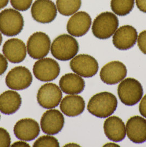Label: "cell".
<instances>
[{"instance_id": "1", "label": "cell", "mask_w": 146, "mask_h": 147, "mask_svg": "<svg viewBox=\"0 0 146 147\" xmlns=\"http://www.w3.org/2000/svg\"><path fill=\"white\" fill-rule=\"evenodd\" d=\"M118 105L116 96L111 93L101 92L93 95L87 105L90 114L99 118H106L115 112Z\"/></svg>"}, {"instance_id": "2", "label": "cell", "mask_w": 146, "mask_h": 147, "mask_svg": "<svg viewBox=\"0 0 146 147\" xmlns=\"http://www.w3.org/2000/svg\"><path fill=\"white\" fill-rule=\"evenodd\" d=\"M79 50L78 41L73 36L62 34L57 37L51 46V52L53 57L60 61L72 59Z\"/></svg>"}, {"instance_id": "3", "label": "cell", "mask_w": 146, "mask_h": 147, "mask_svg": "<svg viewBox=\"0 0 146 147\" xmlns=\"http://www.w3.org/2000/svg\"><path fill=\"white\" fill-rule=\"evenodd\" d=\"M118 27L119 20L117 16L111 12H104L93 20L92 32L97 38L105 40L113 36Z\"/></svg>"}, {"instance_id": "4", "label": "cell", "mask_w": 146, "mask_h": 147, "mask_svg": "<svg viewBox=\"0 0 146 147\" xmlns=\"http://www.w3.org/2000/svg\"><path fill=\"white\" fill-rule=\"evenodd\" d=\"M24 25L19 11L7 8L0 12V32L7 36H14L22 31Z\"/></svg>"}, {"instance_id": "5", "label": "cell", "mask_w": 146, "mask_h": 147, "mask_svg": "<svg viewBox=\"0 0 146 147\" xmlns=\"http://www.w3.org/2000/svg\"><path fill=\"white\" fill-rule=\"evenodd\" d=\"M143 93L142 84L133 78L123 80L118 87L120 100L127 106L131 107L137 104L142 99Z\"/></svg>"}, {"instance_id": "6", "label": "cell", "mask_w": 146, "mask_h": 147, "mask_svg": "<svg viewBox=\"0 0 146 147\" xmlns=\"http://www.w3.org/2000/svg\"><path fill=\"white\" fill-rule=\"evenodd\" d=\"M51 40L48 35L42 32L33 34L27 42V52L33 59L44 58L51 50Z\"/></svg>"}, {"instance_id": "7", "label": "cell", "mask_w": 146, "mask_h": 147, "mask_svg": "<svg viewBox=\"0 0 146 147\" xmlns=\"http://www.w3.org/2000/svg\"><path fill=\"white\" fill-rule=\"evenodd\" d=\"M70 67L74 73L85 78L95 76L99 68L97 61L87 54L75 56L70 62Z\"/></svg>"}, {"instance_id": "8", "label": "cell", "mask_w": 146, "mask_h": 147, "mask_svg": "<svg viewBox=\"0 0 146 147\" xmlns=\"http://www.w3.org/2000/svg\"><path fill=\"white\" fill-rule=\"evenodd\" d=\"M57 11L56 5L51 0H36L31 8L33 20L43 24L53 22L57 17Z\"/></svg>"}, {"instance_id": "9", "label": "cell", "mask_w": 146, "mask_h": 147, "mask_svg": "<svg viewBox=\"0 0 146 147\" xmlns=\"http://www.w3.org/2000/svg\"><path fill=\"white\" fill-rule=\"evenodd\" d=\"M62 99V92L56 84L48 83L42 86L37 94V100L41 107L51 109L57 107Z\"/></svg>"}, {"instance_id": "10", "label": "cell", "mask_w": 146, "mask_h": 147, "mask_svg": "<svg viewBox=\"0 0 146 147\" xmlns=\"http://www.w3.org/2000/svg\"><path fill=\"white\" fill-rule=\"evenodd\" d=\"M58 63L51 58H42L37 61L33 67L35 77L42 82H50L56 79L60 74Z\"/></svg>"}, {"instance_id": "11", "label": "cell", "mask_w": 146, "mask_h": 147, "mask_svg": "<svg viewBox=\"0 0 146 147\" xmlns=\"http://www.w3.org/2000/svg\"><path fill=\"white\" fill-rule=\"evenodd\" d=\"M33 76L29 69L24 66H18L12 69L7 74L6 84L9 88L15 90H24L30 87Z\"/></svg>"}, {"instance_id": "12", "label": "cell", "mask_w": 146, "mask_h": 147, "mask_svg": "<svg viewBox=\"0 0 146 147\" xmlns=\"http://www.w3.org/2000/svg\"><path fill=\"white\" fill-rule=\"evenodd\" d=\"M127 68L125 65L118 61L110 62L105 65L100 71V78L108 85L116 84L126 77Z\"/></svg>"}, {"instance_id": "13", "label": "cell", "mask_w": 146, "mask_h": 147, "mask_svg": "<svg viewBox=\"0 0 146 147\" xmlns=\"http://www.w3.org/2000/svg\"><path fill=\"white\" fill-rule=\"evenodd\" d=\"M137 38V32L134 27L129 25L123 26L118 28L114 34L113 45L120 50H127L135 45Z\"/></svg>"}, {"instance_id": "14", "label": "cell", "mask_w": 146, "mask_h": 147, "mask_svg": "<svg viewBox=\"0 0 146 147\" xmlns=\"http://www.w3.org/2000/svg\"><path fill=\"white\" fill-rule=\"evenodd\" d=\"M42 131L47 134L53 135L61 131L64 125V117L59 110L51 109L43 114L40 121Z\"/></svg>"}, {"instance_id": "15", "label": "cell", "mask_w": 146, "mask_h": 147, "mask_svg": "<svg viewBox=\"0 0 146 147\" xmlns=\"http://www.w3.org/2000/svg\"><path fill=\"white\" fill-rule=\"evenodd\" d=\"M92 23V20L86 12L80 11L74 14L68 20L66 30L72 36L80 37L88 32Z\"/></svg>"}, {"instance_id": "16", "label": "cell", "mask_w": 146, "mask_h": 147, "mask_svg": "<svg viewBox=\"0 0 146 147\" xmlns=\"http://www.w3.org/2000/svg\"><path fill=\"white\" fill-rule=\"evenodd\" d=\"M2 52L7 60L14 63H18L26 58L27 47L24 41L20 39H10L5 42Z\"/></svg>"}, {"instance_id": "17", "label": "cell", "mask_w": 146, "mask_h": 147, "mask_svg": "<svg viewBox=\"0 0 146 147\" xmlns=\"http://www.w3.org/2000/svg\"><path fill=\"white\" fill-rule=\"evenodd\" d=\"M14 134L19 140L31 141L39 135L40 126L36 121L31 119H23L18 121L14 127Z\"/></svg>"}, {"instance_id": "18", "label": "cell", "mask_w": 146, "mask_h": 147, "mask_svg": "<svg viewBox=\"0 0 146 147\" xmlns=\"http://www.w3.org/2000/svg\"><path fill=\"white\" fill-rule=\"evenodd\" d=\"M127 136L135 143H142L146 141V120L139 116H134L127 121Z\"/></svg>"}, {"instance_id": "19", "label": "cell", "mask_w": 146, "mask_h": 147, "mask_svg": "<svg viewBox=\"0 0 146 147\" xmlns=\"http://www.w3.org/2000/svg\"><path fill=\"white\" fill-rule=\"evenodd\" d=\"M104 132L106 137L113 142H119L126 136V127L124 122L118 116L107 118L103 125Z\"/></svg>"}, {"instance_id": "20", "label": "cell", "mask_w": 146, "mask_h": 147, "mask_svg": "<svg viewBox=\"0 0 146 147\" xmlns=\"http://www.w3.org/2000/svg\"><path fill=\"white\" fill-rule=\"evenodd\" d=\"M85 108L83 98L76 94L65 96L60 102L62 112L69 117H75L82 114Z\"/></svg>"}, {"instance_id": "21", "label": "cell", "mask_w": 146, "mask_h": 147, "mask_svg": "<svg viewBox=\"0 0 146 147\" xmlns=\"http://www.w3.org/2000/svg\"><path fill=\"white\" fill-rule=\"evenodd\" d=\"M85 82L79 75L67 74L63 76L60 80V88L64 93L74 95L81 93L84 89Z\"/></svg>"}, {"instance_id": "22", "label": "cell", "mask_w": 146, "mask_h": 147, "mask_svg": "<svg viewBox=\"0 0 146 147\" xmlns=\"http://www.w3.org/2000/svg\"><path fill=\"white\" fill-rule=\"evenodd\" d=\"M20 94L14 90H7L0 95V111L5 115L17 112L21 105Z\"/></svg>"}, {"instance_id": "23", "label": "cell", "mask_w": 146, "mask_h": 147, "mask_svg": "<svg viewBox=\"0 0 146 147\" xmlns=\"http://www.w3.org/2000/svg\"><path fill=\"white\" fill-rule=\"evenodd\" d=\"M81 6V0H57L56 7L60 14L65 16H72Z\"/></svg>"}, {"instance_id": "24", "label": "cell", "mask_w": 146, "mask_h": 147, "mask_svg": "<svg viewBox=\"0 0 146 147\" xmlns=\"http://www.w3.org/2000/svg\"><path fill=\"white\" fill-rule=\"evenodd\" d=\"M135 0H111V7L114 13L124 16L130 13L134 7Z\"/></svg>"}, {"instance_id": "25", "label": "cell", "mask_w": 146, "mask_h": 147, "mask_svg": "<svg viewBox=\"0 0 146 147\" xmlns=\"http://www.w3.org/2000/svg\"><path fill=\"white\" fill-rule=\"evenodd\" d=\"M33 147H60L58 140L51 135L41 136L36 140L33 144Z\"/></svg>"}, {"instance_id": "26", "label": "cell", "mask_w": 146, "mask_h": 147, "mask_svg": "<svg viewBox=\"0 0 146 147\" xmlns=\"http://www.w3.org/2000/svg\"><path fill=\"white\" fill-rule=\"evenodd\" d=\"M14 9L18 11L28 10L33 5V0H9Z\"/></svg>"}, {"instance_id": "27", "label": "cell", "mask_w": 146, "mask_h": 147, "mask_svg": "<svg viewBox=\"0 0 146 147\" xmlns=\"http://www.w3.org/2000/svg\"><path fill=\"white\" fill-rule=\"evenodd\" d=\"M11 143V136L8 132L6 129L0 127V147H9Z\"/></svg>"}, {"instance_id": "28", "label": "cell", "mask_w": 146, "mask_h": 147, "mask_svg": "<svg viewBox=\"0 0 146 147\" xmlns=\"http://www.w3.org/2000/svg\"><path fill=\"white\" fill-rule=\"evenodd\" d=\"M137 45L142 53L146 55V30L142 31L138 35Z\"/></svg>"}, {"instance_id": "29", "label": "cell", "mask_w": 146, "mask_h": 147, "mask_svg": "<svg viewBox=\"0 0 146 147\" xmlns=\"http://www.w3.org/2000/svg\"><path fill=\"white\" fill-rule=\"evenodd\" d=\"M8 61L4 55L0 54V76L4 74L7 70Z\"/></svg>"}, {"instance_id": "30", "label": "cell", "mask_w": 146, "mask_h": 147, "mask_svg": "<svg viewBox=\"0 0 146 147\" xmlns=\"http://www.w3.org/2000/svg\"><path fill=\"white\" fill-rule=\"evenodd\" d=\"M139 111L141 115L146 118V94L142 99L139 105Z\"/></svg>"}, {"instance_id": "31", "label": "cell", "mask_w": 146, "mask_h": 147, "mask_svg": "<svg viewBox=\"0 0 146 147\" xmlns=\"http://www.w3.org/2000/svg\"><path fill=\"white\" fill-rule=\"evenodd\" d=\"M136 4L139 11L146 13V0H135Z\"/></svg>"}, {"instance_id": "32", "label": "cell", "mask_w": 146, "mask_h": 147, "mask_svg": "<svg viewBox=\"0 0 146 147\" xmlns=\"http://www.w3.org/2000/svg\"><path fill=\"white\" fill-rule=\"evenodd\" d=\"M12 147H30V145L24 140L17 141L12 144Z\"/></svg>"}, {"instance_id": "33", "label": "cell", "mask_w": 146, "mask_h": 147, "mask_svg": "<svg viewBox=\"0 0 146 147\" xmlns=\"http://www.w3.org/2000/svg\"><path fill=\"white\" fill-rule=\"evenodd\" d=\"M9 0H0V9L7 6Z\"/></svg>"}, {"instance_id": "34", "label": "cell", "mask_w": 146, "mask_h": 147, "mask_svg": "<svg viewBox=\"0 0 146 147\" xmlns=\"http://www.w3.org/2000/svg\"><path fill=\"white\" fill-rule=\"evenodd\" d=\"M104 147H119V146L118 144H116L115 143H109L108 144H106L104 146Z\"/></svg>"}, {"instance_id": "35", "label": "cell", "mask_w": 146, "mask_h": 147, "mask_svg": "<svg viewBox=\"0 0 146 147\" xmlns=\"http://www.w3.org/2000/svg\"><path fill=\"white\" fill-rule=\"evenodd\" d=\"M64 147H79V146L75 143H69L65 145Z\"/></svg>"}, {"instance_id": "36", "label": "cell", "mask_w": 146, "mask_h": 147, "mask_svg": "<svg viewBox=\"0 0 146 147\" xmlns=\"http://www.w3.org/2000/svg\"><path fill=\"white\" fill-rule=\"evenodd\" d=\"M2 33L0 32V46L2 44Z\"/></svg>"}, {"instance_id": "37", "label": "cell", "mask_w": 146, "mask_h": 147, "mask_svg": "<svg viewBox=\"0 0 146 147\" xmlns=\"http://www.w3.org/2000/svg\"><path fill=\"white\" fill-rule=\"evenodd\" d=\"M0 118H1V115H0Z\"/></svg>"}]
</instances>
